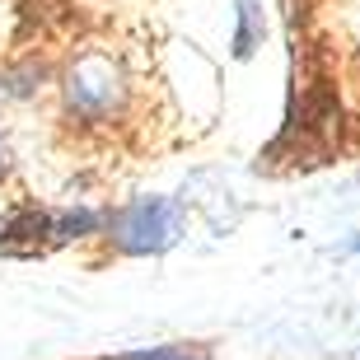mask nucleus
I'll return each instance as SVG.
<instances>
[{
  "mask_svg": "<svg viewBox=\"0 0 360 360\" xmlns=\"http://www.w3.org/2000/svg\"><path fill=\"white\" fill-rule=\"evenodd\" d=\"M178 225H183V211L169 197H141L108 220L122 253H164L178 239Z\"/></svg>",
  "mask_w": 360,
  "mask_h": 360,
  "instance_id": "1",
  "label": "nucleus"
},
{
  "mask_svg": "<svg viewBox=\"0 0 360 360\" xmlns=\"http://www.w3.org/2000/svg\"><path fill=\"white\" fill-rule=\"evenodd\" d=\"M122 70L108 52H84L66 70V108L84 122H108L122 103Z\"/></svg>",
  "mask_w": 360,
  "mask_h": 360,
  "instance_id": "2",
  "label": "nucleus"
},
{
  "mask_svg": "<svg viewBox=\"0 0 360 360\" xmlns=\"http://www.w3.org/2000/svg\"><path fill=\"white\" fill-rule=\"evenodd\" d=\"M52 239V211L38 206H14L10 215H0V253H38Z\"/></svg>",
  "mask_w": 360,
  "mask_h": 360,
  "instance_id": "3",
  "label": "nucleus"
},
{
  "mask_svg": "<svg viewBox=\"0 0 360 360\" xmlns=\"http://www.w3.org/2000/svg\"><path fill=\"white\" fill-rule=\"evenodd\" d=\"M239 5V24H234V56H253L262 47V33H267V19H262V5L257 0H234Z\"/></svg>",
  "mask_w": 360,
  "mask_h": 360,
  "instance_id": "4",
  "label": "nucleus"
},
{
  "mask_svg": "<svg viewBox=\"0 0 360 360\" xmlns=\"http://www.w3.org/2000/svg\"><path fill=\"white\" fill-rule=\"evenodd\" d=\"M127 360H211L206 347H150V351H131Z\"/></svg>",
  "mask_w": 360,
  "mask_h": 360,
  "instance_id": "5",
  "label": "nucleus"
},
{
  "mask_svg": "<svg viewBox=\"0 0 360 360\" xmlns=\"http://www.w3.org/2000/svg\"><path fill=\"white\" fill-rule=\"evenodd\" d=\"M0 178H5V146H0Z\"/></svg>",
  "mask_w": 360,
  "mask_h": 360,
  "instance_id": "6",
  "label": "nucleus"
}]
</instances>
